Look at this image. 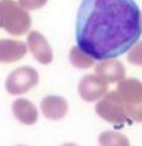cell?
<instances>
[{"mask_svg":"<svg viewBox=\"0 0 142 146\" xmlns=\"http://www.w3.org/2000/svg\"><path fill=\"white\" fill-rule=\"evenodd\" d=\"M96 76L101 77L106 82H119L124 79L125 69L122 62L117 59H105L101 60L95 66Z\"/></svg>","mask_w":142,"mask_h":146,"instance_id":"cell-8","label":"cell"},{"mask_svg":"<svg viewBox=\"0 0 142 146\" xmlns=\"http://www.w3.org/2000/svg\"><path fill=\"white\" fill-rule=\"evenodd\" d=\"M39 83V72L31 66H20L7 76L5 87L12 96H20Z\"/></svg>","mask_w":142,"mask_h":146,"instance_id":"cell-5","label":"cell"},{"mask_svg":"<svg viewBox=\"0 0 142 146\" xmlns=\"http://www.w3.org/2000/svg\"><path fill=\"white\" fill-rule=\"evenodd\" d=\"M117 93L128 117L131 121L142 122V82L137 79H123L118 83Z\"/></svg>","mask_w":142,"mask_h":146,"instance_id":"cell-3","label":"cell"},{"mask_svg":"<svg viewBox=\"0 0 142 146\" xmlns=\"http://www.w3.org/2000/svg\"><path fill=\"white\" fill-rule=\"evenodd\" d=\"M31 18L15 0H0V28L13 36H20L29 30Z\"/></svg>","mask_w":142,"mask_h":146,"instance_id":"cell-2","label":"cell"},{"mask_svg":"<svg viewBox=\"0 0 142 146\" xmlns=\"http://www.w3.org/2000/svg\"><path fill=\"white\" fill-rule=\"evenodd\" d=\"M135 0H82L76 41L94 59H113L137 42L142 29Z\"/></svg>","mask_w":142,"mask_h":146,"instance_id":"cell-1","label":"cell"},{"mask_svg":"<svg viewBox=\"0 0 142 146\" xmlns=\"http://www.w3.org/2000/svg\"><path fill=\"white\" fill-rule=\"evenodd\" d=\"M128 62L134 65L142 66V41L136 42L128 54Z\"/></svg>","mask_w":142,"mask_h":146,"instance_id":"cell-14","label":"cell"},{"mask_svg":"<svg viewBox=\"0 0 142 146\" xmlns=\"http://www.w3.org/2000/svg\"><path fill=\"white\" fill-rule=\"evenodd\" d=\"M69 58L71 64L75 68H78V69H88V68L94 65L93 57L87 54L86 52H83L78 46H75V47L71 48Z\"/></svg>","mask_w":142,"mask_h":146,"instance_id":"cell-12","label":"cell"},{"mask_svg":"<svg viewBox=\"0 0 142 146\" xmlns=\"http://www.w3.org/2000/svg\"><path fill=\"white\" fill-rule=\"evenodd\" d=\"M95 111L102 119L114 126L131 123V119L128 117L122 99L119 98L116 91H111L104 96V98L95 105Z\"/></svg>","mask_w":142,"mask_h":146,"instance_id":"cell-4","label":"cell"},{"mask_svg":"<svg viewBox=\"0 0 142 146\" xmlns=\"http://www.w3.org/2000/svg\"><path fill=\"white\" fill-rule=\"evenodd\" d=\"M67 102L59 96H47L41 102V111L48 119L58 121L67 113Z\"/></svg>","mask_w":142,"mask_h":146,"instance_id":"cell-10","label":"cell"},{"mask_svg":"<svg viewBox=\"0 0 142 146\" xmlns=\"http://www.w3.org/2000/svg\"><path fill=\"white\" fill-rule=\"evenodd\" d=\"M61 146H78V145L72 144V143H67V144H64V145H61Z\"/></svg>","mask_w":142,"mask_h":146,"instance_id":"cell-16","label":"cell"},{"mask_svg":"<svg viewBox=\"0 0 142 146\" xmlns=\"http://www.w3.org/2000/svg\"><path fill=\"white\" fill-rule=\"evenodd\" d=\"M99 144L100 146H130L129 139L125 135L112 130L102 132L100 134Z\"/></svg>","mask_w":142,"mask_h":146,"instance_id":"cell-13","label":"cell"},{"mask_svg":"<svg viewBox=\"0 0 142 146\" xmlns=\"http://www.w3.org/2000/svg\"><path fill=\"white\" fill-rule=\"evenodd\" d=\"M28 47L22 41L11 39H0V62L12 63L24 58Z\"/></svg>","mask_w":142,"mask_h":146,"instance_id":"cell-9","label":"cell"},{"mask_svg":"<svg viewBox=\"0 0 142 146\" xmlns=\"http://www.w3.org/2000/svg\"><path fill=\"white\" fill-rule=\"evenodd\" d=\"M27 44L28 47L31 52V54L34 56V58L41 64H50L53 60V51L52 47L50 46L48 41L45 36L33 30L28 34L27 38Z\"/></svg>","mask_w":142,"mask_h":146,"instance_id":"cell-7","label":"cell"},{"mask_svg":"<svg viewBox=\"0 0 142 146\" xmlns=\"http://www.w3.org/2000/svg\"><path fill=\"white\" fill-rule=\"evenodd\" d=\"M108 82L96 75L83 76L78 83V93L83 100L88 103L95 102L107 93Z\"/></svg>","mask_w":142,"mask_h":146,"instance_id":"cell-6","label":"cell"},{"mask_svg":"<svg viewBox=\"0 0 142 146\" xmlns=\"http://www.w3.org/2000/svg\"><path fill=\"white\" fill-rule=\"evenodd\" d=\"M12 112L20 123L27 126H33L38 121V109L28 99H16L12 104Z\"/></svg>","mask_w":142,"mask_h":146,"instance_id":"cell-11","label":"cell"},{"mask_svg":"<svg viewBox=\"0 0 142 146\" xmlns=\"http://www.w3.org/2000/svg\"><path fill=\"white\" fill-rule=\"evenodd\" d=\"M48 0H18V5L25 11H33L44 7Z\"/></svg>","mask_w":142,"mask_h":146,"instance_id":"cell-15","label":"cell"},{"mask_svg":"<svg viewBox=\"0 0 142 146\" xmlns=\"http://www.w3.org/2000/svg\"><path fill=\"white\" fill-rule=\"evenodd\" d=\"M140 22H141V29H142V15H141V17H140Z\"/></svg>","mask_w":142,"mask_h":146,"instance_id":"cell-17","label":"cell"}]
</instances>
